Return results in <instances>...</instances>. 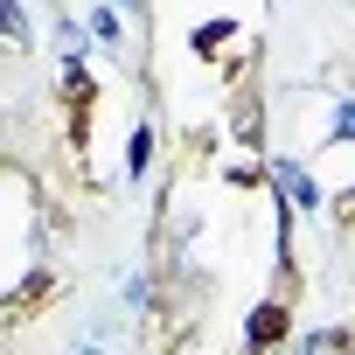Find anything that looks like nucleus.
<instances>
[{"mask_svg": "<svg viewBox=\"0 0 355 355\" xmlns=\"http://www.w3.org/2000/svg\"><path fill=\"white\" fill-rule=\"evenodd\" d=\"M279 334H286V313H279V306H258V320H251V341L265 348V341H279Z\"/></svg>", "mask_w": 355, "mask_h": 355, "instance_id": "f03ea898", "label": "nucleus"}, {"mask_svg": "<svg viewBox=\"0 0 355 355\" xmlns=\"http://www.w3.org/2000/svg\"><path fill=\"white\" fill-rule=\"evenodd\" d=\"M348 132H355V105L341 98V105H334V139H348Z\"/></svg>", "mask_w": 355, "mask_h": 355, "instance_id": "423d86ee", "label": "nucleus"}, {"mask_svg": "<svg viewBox=\"0 0 355 355\" xmlns=\"http://www.w3.org/2000/svg\"><path fill=\"white\" fill-rule=\"evenodd\" d=\"M146 146H153V139L132 132V146H125V174H146Z\"/></svg>", "mask_w": 355, "mask_h": 355, "instance_id": "39448f33", "label": "nucleus"}, {"mask_svg": "<svg viewBox=\"0 0 355 355\" xmlns=\"http://www.w3.org/2000/svg\"><path fill=\"white\" fill-rule=\"evenodd\" d=\"M300 355H348V334H341V327H320V334H306Z\"/></svg>", "mask_w": 355, "mask_h": 355, "instance_id": "7ed1b4c3", "label": "nucleus"}, {"mask_svg": "<svg viewBox=\"0 0 355 355\" xmlns=\"http://www.w3.org/2000/svg\"><path fill=\"white\" fill-rule=\"evenodd\" d=\"M272 182H279V196H286V209H313V182L293 167V160H279L272 167Z\"/></svg>", "mask_w": 355, "mask_h": 355, "instance_id": "f257e3e1", "label": "nucleus"}, {"mask_svg": "<svg viewBox=\"0 0 355 355\" xmlns=\"http://www.w3.org/2000/svg\"><path fill=\"white\" fill-rule=\"evenodd\" d=\"M0 35H8V42H28V15H21V0H0Z\"/></svg>", "mask_w": 355, "mask_h": 355, "instance_id": "20e7f679", "label": "nucleus"}, {"mask_svg": "<svg viewBox=\"0 0 355 355\" xmlns=\"http://www.w3.org/2000/svg\"><path fill=\"white\" fill-rule=\"evenodd\" d=\"M119 8H139V0H119Z\"/></svg>", "mask_w": 355, "mask_h": 355, "instance_id": "0eeeda50", "label": "nucleus"}]
</instances>
